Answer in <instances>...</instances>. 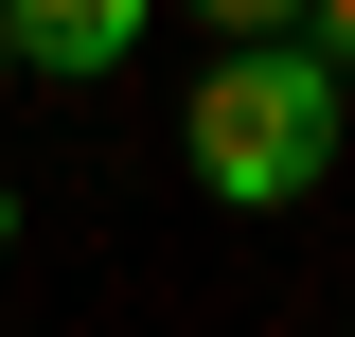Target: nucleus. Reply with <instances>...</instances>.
Here are the masks:
<instances>
[{"label":"nucleus","instance_id":"1","mask_svg":"<svg viewBox=\"0 0 355 337\" xmlns=\"http://www.w3.org/2000/svg\"><path fill=\"white\" fill-rule=\"evenodd\" d=\"M338 142H355V71L320 36H214V71L178 107V160L214 213H302L338 178Z\"/></svg>","mask_w":355,"mask_h":337},{"label":"nucleus","instance_id":"2","mask_svg":"<svg viewBox=\"0 0 355 337\" xmlns=\"http://www.w3.org/2000/svg\"><path fill=\"white\" fill-rule=\"evenodd\" d=\"M0 36H18L36 89H107L142 36H160V0H0Z\"/></svg>","mask_w":355,"mask_h":337},{"label":"nucleus","instance_id":"3","mask_svg":"<svg viewBox=\"0 0 355 337\" xmlns=\"http://www.w3.org/2000/svg\"><path fill=\"white\" fill-rule=\"evenodd\" d=\"M196 36H302V0H178Z\"/></svg>","mask_w":355,"mask_h":337},{"label":"nucleus","instance_id":"4","mask_svg":"<svg viewBox=\"0 0 355 337\" xmlns=\"http://www.w3.org/2000/svg\"><path fill=\"white\" fill-rule=\"evenodd\" d=\"M302 36H320V53H338V71H355V0H302Z\"/></svg>","mask_w":355,"mask_h":337},{"label":"nucleus","instance_id":"5","mask_svg":"<svg viewBox=\"0 0 355 337\" xmlns=\"http://www.w3.org/2000/svg\"><path fill=\"white\" fill-rule=\"evenodd\" d=\"M0 249H18V178H0Z\"/></svg>","mask_w":355,"mask_h":337},{"label":"nucleus","instance_id":"6","mask_svg":"<svg viewBox=\"0 0 355 337\" xmlns=\"http://www.w3.org/2000/svg\"><path fill=\"white\" fill-rule=\"evenodd\" d=\"M0 71H18V36H0Z\"/></svg>","mask_w":355,"mask_h":337}]
</instances>
